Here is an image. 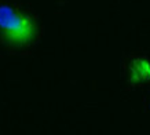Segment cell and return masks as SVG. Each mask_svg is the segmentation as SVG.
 Instances as JSON below:
<instances>
[{
  "instance_id": "6da1fadb",
  "label": "cell",
  "mask_w": 150,
  "mask_h": 135,
  "mask_svg": "<svg viewBox=\"0 0 150 135\" xmlns=\"http://www.w3.org/2000/svg\"><path fill=\"white\" fill-rule=\"evenodd\" d=\"M0 32L6 41L14 45H25L35 40L36 23L30 17L14 10L11 6H0Z\"/></svg>"
},
{
  "instance_id": "7a4b0ae2",
  "label": "cell",
  "mask_w": 150,
  "mask_h": 135,
  "mask_svg": "<svg viewBox=\"0 0 150 135\" xmlns=\"http://www.w3.org/2000/svg\"><path fill=\"white\" fill-rule=\"evenodd\" d=\"M150 80V61L146 58L134 59L129 65V83L142 84Z\"/></svg>"
}]
</instances>
